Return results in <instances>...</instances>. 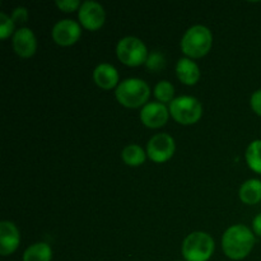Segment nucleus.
I'll return each mask as SVG.
<instances>
[{
    "label": "nucleus",
    "mask_w": 261,
    "mask_h": 261,
    "mask_svg": "<svg viewBox=\"0 0 261 261\" xmlns=\"http://www.w3.org/2000/svg\"><path fill=\"white\" fill-rule=\"evenodd\" d=\"M14 32V22L5 13H0V37L2 40H7Z\"/></svg>",
    "instance_id": "nucleus-21"
},
{
    "label": "nucleus",
    "mask_w": 261,
    "mask_h": 261,
    "mask_svg": "<svg viewBox=\"0 0 261 261\" xmlns=\"http://www.w3.org/2000/svg\"><path fill=\"white\" fill-rule=\"evenodd\" d=\"M176 74H177V78L180 79L181 83L186 84V86H194L200 79L199 66L196 65L195 61L189 58H182L177 61Z\"/></svg>",
    "instance_id": "nucleus-14"
},
{
    "label": "nucleus",
    "mask_w": 261,
    "mask_h": 261,
    "mask_svg": "<svg viewBox=\"0 0 261 261\" xmlns=\"http://www.w3.org/2000/svg\"><path fill=\"white\" fill-rule=\"evenodd\" d=\"M173 96H175V88L172 84L167 81H161L154 88V97L161 102V103H167L172 102Z\"/></svg>",
    "instance_id": "nucleus-19"
},
{
    "label": "nucleus",
    "mask_w": 261,
    "mask_h": 261,
    "mask_svg": "<svg viewBox=\"0 0 261 261\" xmlns=\"http://www.w3.org/2000/svg\"><path fill=\"white\" fill-rule=\"evenodd\" d=\"M166 65V59L165 56L161 53L155 51V53H152L147 59V63H145V66H147L148 70H150L153 73H158V71L162 70Z\"/></svg>",
    "instance_id": "nucleus-20"
},
{
    "label": "nucleus",
    "mask_w": 261,
    "mask_h": 261,
    "mask_svg": "<svg viewBox=\"0 0 261 261\" xmlns=\"http://www.w3.org/2000/svg\"><path fill=\"white\" fill-rule=\"evenodd\" d=\"M53 250L45 242L31 245L23 254V261H51Z\"/></svg>",
    "instance_id": "nucleus-16"
},
{
    "label": "nucleus",
    "mask_w": 261,
    "mask_h": 261,
    "mask_svg": "<svg viewBox=\"0 0 261 261\" xmlns=\"http://www.w3.org/2000/svg\"><path fill=\"white\" fill-rule=\"evenodd\" d=\"M121 158L127 166L138 167L145 162V152L138 144H130L122 149Z\"/></svg>",
    "instance_id": "nucleus-17"
},
{
    "label": "nucleus",
    "mask_w": 261,
    "mask_h": 261,
    "mask_svg": "<svg viewBox=\"0 0 261 261\" xmlns=\"http://www.w3.org/2000/svg\"><path fill=\"white\" fill-rule=\"evenodd\" d=\"M13 48L20 58H31L37 50L36 36L30 28H20L13 36Z\"/></svg>",
    "instance_id": "nucleus-11"
},
{
    "label": "nucleus",
    "mask_w": 261,
    "mask_h": 261,
    "mask_svg": "<svg viewBox=\"0 0 261 261\" xmlns=\"http://www.w3.org/2000/svg\"><path fill=\"white\" fill-rule=\"evenodd\" d=\"M214 240L205 232H193L182 244V256L186 261H208L214 252Z\"/></svg>",
    "instance_id": "nucleus-4"
},
{
    "label": "nucleus",
    "mask_w": 261,
    "mask_h": 261,
    "mask_svg": "<svg viewBox=\"0 0 261 261\" xmlns=\"http://www.w3.org/2000/svg\"><path fill=\"white\" fill-rule=\"evenodd\" d=\"M12 19L14 23H25L28 20V10L23 7H18L13 10Z\"/></svg>",
    "instance_id": "nucleus-23"
},
{
    "label": "nucleus",
    "mask_w": 261,
    "mask_h": 261,
    "mask_svg": "<svg viewBox=\"0 0 261 261\" xmlns=\"http://www.w3.org/2000/svg\"><path fill=\"white\" fill-rule=\"evenodd\" d=\"M56 7L60 10L66 13L74 12V10L78 9L82 7V3L78 2V0H58L56 2Z\"/></svg>",
    "instance_id": "nucleus-22"
},
{
    "label": "nucleus",
    "mask_w": 261,
    "mask_h": 261,
    "mask_svg": "<svg viewBox=\"0 0 261 261\" xmlns=\"http://www.w3.org/2000/svg\"><path fill=\"white\" fill-rule=\"evenodd\" d=\"M93 81L99 88L109 91V89H112L117 86L119 73H117L116 68L112 66L111 64H99L93 71Z\"/></svg>",
    "instance_id": "nucleus-13"
},
{
    "label": "nucleus",
    "mask_w": 261,
    "mask_h": 261,
    "mask_svg": "<svg viewBox=\"0 0 261 261\" xmlns=\"http://www.w3.org/2000/svg\"><path fill=\"white\" fill-rule=\"evenodd\" d=\"M82 28L79 23L71 19H64L53 28V38L58 45L71 46L81 38Z\"/></svg>",
    "instance_id": "nucleus-9"
},
{
    "label": "nucleus",
    "mask_w": 261,
    "mask_h": 261,
    "mask_svg": "<svg viewBox=\"0 0 261 261\" xmlns=\"http://www.w3.org/2000/svg\"><path fill=\"white\" fill-rule=\"evenodd\" d=\"M115 96L122 106L127 109H138L147 105L150 96V89L149 86L142 79L130 78L117 86Z\"/></svg>",
    "instance_id": "nucleus-2"
},
{
    "label": "nucleus",
    "mask_w": 261,
    "mask_h": 261,
    "mask_svg": "<svg viewBox=\"0 0 261 261\" xmlns=\"http://www.w3.org/2000/svg\"><path fill=\"white\" fill-rule=\"evenodd\" d=\"M116 55L122 64L127 66H139L147 63L148 50L147 46L139 38L124 37L119 41L116 46Z\"/></svg>",
    "instance_id": "nucleus-6"
},
{
    "label": "nucleus",
    "mask_w": 261,
    "mask_h": 261,
    "mask_svg": "<svg viewBox=\"0 0 261 261\" xmlns=\"http://www.w3.org/2000/svg\"><path fill=\"white\" fill-rule=\"evenodd\" d=\"M170 111L161 102H149L140 111V120L143 124L150 129H158L165 126L168 121Z\"/></svg>",
    "instance_id": "nucleus-10"
},
{
    "label": "nucleus",
    "mask_w": 261,
    "mask_h": 261,
    "mask_svg": "<svg viewBox=\"0 0 261 261\" xmlns=\"http://www.w3.org/2000/svg\"><path fill=\"white\" fill-rule=\"evenodd\" d=\"M250 105H251L252 111L256 115L261 116V89L255 92L251 96V99H250Z\"/></svg>",
    "instance_id": "nucleus-24"
},
{
    "label": "nucleus",
    "mask_w": 261,
    "mask_h": 261,
    "mask_svg": "<svg viewBox=\"0 0 261 261\" xmlns=\"http://www.w3.org/2000/svg\"><path fill=\"white\" fill-rule=\"evenodd\" d=\"M252 229H254L255 234L261 237V213L257 214L252 221Z\"/></svg>",
    "instance_id": "nucleus-25"
},
{
    "label": "nucleus",
    "mask_w": 261,
    "mask_h": 261,
    "mask_svg": "<svg viewBox=\"0 0 261 261\" xmlns=\"http://www.w3.org/2000/svg\"><path fill=\"white\" fill-rule=\"evenodd\" d=\"M175 150V140L171 135L165 134V133L152 137L147 144L148 157L155 163H165L170 161Z\"/></svg>",
    "instance_id": "nucleus-7"
},
{
    "label": "nucleus",
    "mask_w": 261,
    "mask_h": 261,
    "mask_svg": "<svg viewBox=\"0 0 261 261\" xmlns=\"http://www.w3.org/2000/svg\"><path fill=\"white\" fill-rule=\"evenodd\" d=\"M213 36L209 28L204 25H194L189 28L181 40V51L191 59H200L211 51Z\"/></svg>",
    "instance_id": "nucleus-3"
},
{
    "label": "nucleus",
    "mask_w": 261,
    "mask_h": 261,
    "mask_svg": "<svg viewBox=\"0 0 261 261\" xmlns=\"http://www.w3.org/2000/svg\"><path fill=\"white\" fill-rule=\"evenodd\" d=\"M78 18L81 24L86 30L97 31L103 25L106 14H105V9L101 4L88 0V2L82 3V7L79 8L78 12Z\"/></svg>",
    "instance_id": "nucleus-8"
},
{
    "label": "nucleus",
    "mask_w": 261,
    "mask_h": 261,
    "mask_svg": "<svg viewBox=\"0 0 261 261\" xmlns=\"http://www.w3.org/2000/svg\"><path fill=\"white\" fill-rule=\"evenodd\" d=\"M246 162L255 173L261 175V140H254L246 149Z\"/></svg>",
    "instance_id": "nucleus-18"
},
{
    "label": "nucleus",
    "mask_w": 261,
    "mask_h": 261,
    "mask_svg": "<svg viewBox=\"0 0 261 261\" xmlns=\"http://www.w3.org/2000/svg\"><path fill=\"white\" fill-rule=\"evenodd\" d=\"M255 245V236L244 224L232 226L222 237V249L232 260H242L251 252Z\"/></svg>",
    "instance_id": "nucleus-1"
},
{
    "label": "nucleus",
    "mask_w": 261,
    "mask_h": 261,
    "mask_svg": "<svg viewBox=\"0 0 261 261\" xmlns=\"http://www.w3.org/2000/svg\"><path fill=\"white\" fill-rule=\"evenodd\" d=\"M240 199L247 205H254L261 200V181L251 178L244 182L240 188Z\"/></svg>",
    "instance_id": "nucleus-15"
},
{
    "label": "nucleus",
    "mask_w": 261,
    "mask_h": 261,
    "mask_svg": "<svg viewBox=\"0 0 261 261\" xmlns=\"http://www.w3.org/2000/svg\"><path fill=\"white\" fill-rule=\"evenodd\" d=\"M171 116L181 125L196 124L203 115V106L198 98L191 96H181L170 103Z\"/></svg>",
    "instance_id": "nucleus-5"
},
{
    "label": "nucleus",
    "mask_w": 261,
    "mask_h": 261,
    "mask_svg": "<svg viewBox=\"0 0 261 261\" xmlns=\"http://www.w3.org/2000/svg\"><path fill=\"white\" fill-rule=\"evenodd\" d=\"M20 234L17 226L12 222L3 221L0 223V254L3 256L12 255L18 249Z\"/></svg>",
    "instance_id": "nucleus-12"
}]
</instances>
